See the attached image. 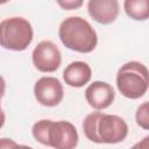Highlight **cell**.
I'll list each match as a JSON object with an SVG mask.
<instances>
[{
	"label": "cell",
	"instance_id": "4",
	"mask_svg": "<svg viewBox=\"0 0 149 149\" xmlns=\"http://www.w3.org/2000/svg\"><path fill=\"white\" fill-rule=\"evenodd\" d=\"M149 85V71L140 62L130 61L120 66L116 73V87L119 92L128 99H140Z\"/></svg>",
	"mask_w": 149,
	"mask_h": 149
},
{
	"label": "cell",
	"instance_id": "7",
	"mask_svg": "<svg viewBox=\"0 0 149 149\" xmlns=\"http://www.w3.org/2000/svg\"><path fill=\"white\" fill-rule=\"evenodd\" d=\"M34 95L41 105L55 107L63 100V85L56 77H41L34 85Z\"/></svg>",
	"mask_w": 149,
	"mask_h": 149
},
{
	"label": "cell",
	"instance_id": "3",
	"mask_svg": "<svg viewBox=\"0 0 149 149\" xmlns=\"http://www.w3.org/2000/svg\"><path fill=\"white\" fill-rule=\"evenodd\" d=\"M58 36L65 48L80 54L92 52L98 43V35L94 28L80 16L64 19L59 24Z\"/></svg>",
	"mask_w": 149,
	"mask_h": 149
},
{
	"label": "cell",
	"instance_id": "17",
	"mask_svg": "<svg viewBox=\"0 0 149 149\" xmlns=\"http://www.w3.org/2000/svg\"><path fill=\"white\" fill-rule=\"evenodd\" d=\"M5 120H6V115H5V113H3L2 108H1V97H0V129L3 127Z\"/></svg>",
	"mask_w": 149,
	"mask_h": 149
},
{
	"label": "cell",
	"instance_id": "13",
	"mask_svg": "<svg viewBox=\"0 0 149 149\" xmlns=\"http://www.w3.org/2000/svg\"><path fill=\"white\" fill-rule=\"evenodd\" d=\"M0 149H22V144H17L9 137L0 139Z\"/></svg>",
	"mask_w": 149,
	"mask_h": 149
},
{
	"label": "cell",
	"instance_id": "10",
	"mask_svg": "<svg viewBox=\"0 0 149 149\" xmlns=\"http://www.w3.org/2000/svg\"><path fill=\"white\" fill-rule=\"evenodd\" d=\"M91 66L83 61L70 63L63 71V79L65 84L71 87H83L91 80Z\"/></svg>",
	"mask_w": 149,
	"mask_h": 149
},
{
	"label": "cell",
	"instance_id": "12",
	"mask_svg": "<svg viewBox=\"0 0 149 149\" xmlns=\"http://www.w3.org/2000/svg\"><path fill=\"white\" fill-rule=\"evenodd\" d=\"M135 120L136 123L143 128L144 130L149 129V111H148V102H143L142 105L139 106V108L136 109V114H135Z\"/></svg>",
	"mask_w": 149,
	"mask_h": 149
},
{
	"label": "cell",
	"instance_id": "5",
	"mask_svg": "<svg viewBox=\"0 0 149 149\" xmlns=\"http://www.w3.org/2000/svg\"><path fill=\"white\" fill-rule=\"evenodd\" d=\"M34 37L30 22L21 16L7 17L0 22V47L13 51L26 50Z\"/></svg>",
	"mask_w": 149,
	"mask_h": 149
},
{
	"label": "cell",
	"instance_id": "11",
	"mask_svg": "<svg viewBox=\"0 0 149 149\" xmlns=\"http://www.w3.org/2000/svg\"><path fill=\"white\" fill-rule=\"evenodd\" d=\"M123 8L126 14L135 21H146L149 17L148 0H126Z\"/></svg>",
	"mask_w": 149,
	"mask_h": 149
},
{
	"label": "cell",
	"instance_id": "9",
	"mask_svg": "<svg viewBox=\"0 0 149 149\" xmlns=\"http://www.w3.org/2000/svg\"><path fill=\"white\" fill-rule=\"evenodd\" d=\"M120 6L116 0H90L87 2L88 15L100 24L113 23L119 15Z\"/></svg>",
	"mask_w": 149,
	"mask_h": 149
},
{
	"label": "cell",
	"instance_id": "15",
	"mask_svg": "<svg viewBox=\"0 0 149 149\" xmlns=\"http://www.w3.org/2000/svg\"><path fill=\"white\" fill-rule=\"evenodd\" d=\"M130 149H149V136L143 137L140 142L135 143Z\"/></svg>",
	"mask_w": 149,
	"mask_h": 149
},
{
	"label": "cell",
	"instance_id": "8",
	"mask_svg": "<svg viewBox=\"0 0 149 149\" xmlns=\"http://www.w3.org/2000/svg\"><path fill=\"white\" fill-rule=\"evenodd\" d=\"M85 99L92 108L95 111H102L113 104L115 92L112 85L108 83L95 80L86 87Z\"/></svg>",
	"mask_w": 149,
	"mask_h": 149
},
{
	"label": "cell",
	"instance_id": "1",
	"mask_svg": "<svg viewBox=\"0 0 149 149\" xmlns=\"http://www.w3.org/2000/svg\"><path fill=\"white\" fill-rule=\"evenodd\" d=\"M83 130L91 142L98 144H116L127 137L128 125L119 115L92 112L85 116Z\"/></svg>",
	"mask_w": 149,
	"mask_h": 149
},
{
	"label": "cell",
	"instance_id": "18",
	"mask_svg": "<svg viewBox=\"0 0 149 149\" xmlns=\"http://www.w3.org/2000/svg\"><path fill=\"white\" fill-rule=\"evenodd\" d=\"M22 149H33V148L29 147V146H24V144H22Z\"/></svg>",
	"mask_w": 149,
	"mask_h": 149
},
{
	"label": "cell",
	"instance_id": "2",
	"mask_svg": "<svg viewBox=\"0 0 149 149\" xmlns=\"http://www.w3.org/2000/svg\"><path fill=\"white\" fill-rule=\"evenodd\" d=\"M31 134L37 142L54 149H76L79 140L74 125L65 120H40L33 125Z\"/></svg>",
	"mask_w": 149,
	"mask_h": 149
},
{
	"label": "cell",
	"instance_id": "14",
	"mask_svg": "<svg viewBox=\"0 0 149 149\" xmlns=\"http://www.w3.org/2000/svg\"><path fill=\"white\" fill-rule=\"evenodd\" d=\"M63 9H66V10H72V9H77L79 8L81 5H83V1L81 0H66V1H58L57 2Z\"/></svg>",
	"mask_w": 149,
	"mask_h": 149
},
{
	"label": "cell",
	"instance_id": "16",
	"mask_svg": "<svg viewBox=\"0 0 149 149\" xmlns=\"http://www.w3.org/2000/svg\"><path fill=\"white\" fill-rule=\"evenodd\" d=\"M5 90H6V83H5L3 77L0 74V97H1V98H2L3 94H5Z\"/></svg>",
	"mask_w": 149,
	"mask_h": 149
},
{
	"label": "cell",
	"instance_id": "6",
	"mask_svg": "<svg viewBox=\"0 0 149 149\" xmlns=\"http://www.w3.org/2000/svg\"><path fill=\"white\" fill-rule=\"evenodd\" d=\"M34 66L44 73H51L58 70L62 63V54L58 47L51 41H41L31 52Z\"/></svg>",
	"mask_w": 149,
	"mask_h": 149
}]
</instances>
